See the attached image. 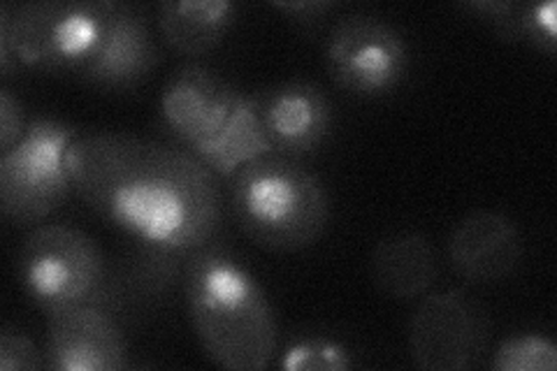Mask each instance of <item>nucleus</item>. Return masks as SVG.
<instances>
[{"label":"nucleus","instance_id":"11","mask_svg":"<svg viewBox=\"0 0 557 371\" xmlns=\"http://www.w3.org/2000/svg\"><path fill=\"white\" fill-rule=\"evenodd\" d=\"M159 61L161 51L156 47L145 14L135 5L110 0L102 38L79 77L100 88L126 91L145 82Z\"/></svg>","mask_w":557,"mask_h":371},{"label":"nucleus","instance_id":"18","mask_svg":"<svg viewBox=\"0 0 557 371\" xmlns=\"http://www.w3.org/2000/svg\"><path fill=\"white\" fill-rule=\"evenodd\" d=\"M278 364L286 371H346L354 367V356L342 342L317 334L293 342Z\"/></svg>","mask_w":557,"mask_h":371},{"label":"nucleus","instance_id":"12","mask_svg":"<svg viewBox=\"0 0 557 371\" xmlns=\"http://www.w3.org/2000/svg\"><path fill=\"white\" fill-rule=\"evenodd\" d=\"M448 260L458 276L469 284H499L522 262L520 230L502 211H472L453 227L448 237Z\"/></svg>","mask_w":557,"mask_h":371},{"label":"nucleus","instance_id":"13","mask_svg":"<svg viewBox=\"0 0 557 371\" xmlns=\"http://www.w3.org/2000/svg\"><path fill=\"white\" fill-rule=\"evenodd\" d=\"M274 153L300 156L319 149L333 128V104L321 86L311 82H286L253 96Z\"/></svg>","mask_w":557,"mask_h":371},{"label":"nucleus","instance_id":"1","mask_svg":"<svg viewBox=\"0 0 557 371\" xmlns=\"http://www.w3.org/2000/svg\"><path fill=\"white\" fill-rule=\"evenodd\" d=\"M65 168L86 205L156 256H194L216 233L219 186L194 153L94 133L70 143Z\"/></svg>","mask_w":557,"mask_h":371},{"label":"nucleus","instance_id":"22","mask_svg":"<svg viewBox=\"0 0 557 371\" xmlns=\"http://www.w3.org/2000/svg\"><path fill=\"white\" fill-rule=\"evenodd\" d=\"M274 8L286 12L290 20L311 22V20H319L323 12L333 8V3H321V0H317V3H305V0H298V3H274Z\"/></svg>","mask_w":557,"mask_h":371},{"label":"nucleus","instance_id":"19","mask_svg":"<svg viewBox=\"0 0 557 371\" xmlns=\"http://www.w3.org/2000/svg\"><path fill=\"white\" fill-rule=\"evenodd\" d=\"M516 40H525L539 51L553 57L557 49V5L520 3L516 20Z\"/></svg>","mask_w":557,"mask_h":371},{"label":"nucleus","instance_id":"2","mask_svg":"<svg viewBox=\"0 0 557 371\" xmlns=\"http://www.w3.org/2000/svg\"><path fill=\"white\" fill-rule=\"evenodd\" d=\"M190 325L205 356L231 371L268 369L276 353V318L256 276L233 256L200 249L186 264Z\"/></svg>","mask_w":557,"mask_h":371},{"label":"nucleus","instance_id":"9","mask_svg":"<svg viewBox=\"0 0 557 371\" xmlns=\"http://www.w3.org/2000/svg\"><path fill=\"white\" fill-rule=\"evenodd\" d=\"M45 358L47 369L57 371H119L128 364L124 332L98 302L49 313Z\"/></svg>","mask_w":557,"mask_h":371},{"label":"nucleus","instance_id":"3","mask_svg":"<svg viewBox=\"0 0 557 371\" xmlns=\"http://www.w3.org/2000/svg\"><path fill=\"white\" fill-rule=\"evenodd\" d=\"M231 211L260 249L290 253L323 235L330 200L317 174L284 153H268L233 174Z\"/></svg>","mask_w":557,"mask_h":371},{"label":"nucleus","instance_id":"4","mask_svg":"<svg viewBox=\"0 0 557 371\" xmlns=\"http://www.w3.org/2000/svg\"><path fill=\"white\" fill-rule=\"evenodd\" d=\"M110 0H40L0 8V70L14 63L42 73L82 75L102 38Z\"/></svg>","mask_w":557,"mask_h":371},{"label":"nucleus","instance_id":"20","mask_svg":"<svg viewBox=\"0 0 557 371\" xmlns=\"http://www.w3.org/2000/svg\"><path fill=\"white\" fill-rule=\"evenodd\" d=\"M47 367L45 353L28 334L5 327L0 332V371H35Z\"/></svg>","mask_w":557,"mask_h":371},{"label":"nucleus","instance_id":"16","mask_svg":"<svg viewBox=\"0 0 557 371\" xmlns=\"http://www.w3.org/2000/svg\"><path fill=\"white\" fill-rule=\"evenodd\" d=\"M190 153L205 168L221 176H233L239 168L256 161V158L274 153L263 126H260L253 96H244L221 133Z\"/></svg>","mask_w":557,"mask_h":371},{"label":"nucleus","instance_id":"5","mask_svg":"<svg viewBox=\"0 0 557 371\" xmlns=\"http://www.w3.org/2000/svg\"><path fill=\"white\" fill-rule=\"evenodd\" d=\"M16 272L26 295L47 313L98 302L104 288L98 242L65 223L35 227L22 246Z\"/></svg>","mask_w":557,"mask_h":371},{"label":"nucleus","instance_id":"17","mask_svg":"<svg viewBox=\"0 0 557 371\" xmlns=\"http://www.w3.org/2000/svg\"><path fill=\"white\" fill-rule=\"evenodd\" d=\"M491 367L495 371H555L557 346L544 334H516L495 348Z\"/></svg>","mask_w":557,"mask_h":371},{"label":"nucleus","instance_id":"7","mask_svg":"<svg viewBox=\"0 0 557 371\" xmlns=\"http://www.w3.org/2000/svg\"><path fill=\"white\" fill-rule=\"evenodd\" d=\"M327 73L348 94L376 98L393 91L409 67L405 35L370 14L339 20L325 45Z\"/></svg>","mask_w":557,"mask_h":371},{"label":"nucleus","instance_id":"15","mask_svg":"<svg viewBox=\"0 0 557 371\" xmlns=\"http://www.w3.org/2000/svg\"><path fill=\"white\" fill-rule=\"evenodd\" d=\"M235 14L231 0H165L159 5V28L177 54L202 57L223 42Z\"/></svg>","mask_w":557,"mask_h":371},{"label":"nucleus","instance_id":"10","mask_svg":"<svg viewBox=\"0 0 557 371\" xmlns=\"http://www.w3.org/2000/svg\"><path fill=\"white\" fill-rule=\"evenodd\" d=\"M244 96L205 65H184L161 94L165 126L194 151L228 123Z\"/></svg>","mask_w":557,"mask_h":371},{"label":"nucleus","instance_id":"21","mask_svg":"<svg viewBox=\"0 0 557 371\" xmlns=\"http://www.w3.org/2000/svg\"><path fill=\"white\" fill-rule=\"evenodd\" d=\"M22 102L14 98L8 86L0 88V153L10 151L26 133Z\"/></svg>","mask_w":557,"mask_h":371},{"label":"nucleus","instance_id":"6","mask_svg":"<svg viewBox=\"0 0 557 371\" xmlns=\"http://www.w3.org/2000/svg\"><path fill=\"white\" fill-rule=\"evenodd\" d=\"M77 135L57 119L28 123L24 137L0 158V209L16 225H33L57 211L73 188L65 151Z\"/></svg>","mask_w":557,"mask_h":371},{"label":"nucleus","instance_id":"14","mask_svg":"<svg viewBox=\"0 0 557 371\" xmlns=\"http://www.w3.org/2000/svg\"><path fill=\"white\" fill-rule=\"evenodd\" d=\"M374 286L397 302L428 295L440 276L437 253L421 233H397L376 242L370 256Z\"/></svg>","mask_w":557,"mask_h":371},{"label":"nucleus","instance_id":"8","mask_svg":"<svg viewBox=\"0 0 557 371\" xmlns=\"http://www.w3.org/2000/svg\"><path fill=\"white\" fill-rule=\"evenodd\" d=\"M491 339L483 309L462 290L432 293L409 321V353L418 369H474Z\"/></svg>","mask_w":557,"mask_h":371}]
</instances>
